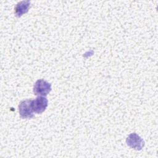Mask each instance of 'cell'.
Here are the masks:
<instances>
[{
    "label": "cell",
    "instance_id": "cell-2",
    "mask_svg": "<svg viewBox=\"0 0 158 158\" xmlns=\"http://www.w3.org/2000/svg\"><path fill=\"white\" fill-rule=\"evenodd\" d=\"M31 99H27L20 102L19 106V114L23 118H30L33 117V110Z\"/></svg>",
    "mask_w": 158,
    "mask_h": 158
},
{
    "label": "cell",
    "instance_id": "cell-1",
    "mask_svg": "<svg viewBox=\"0 0 158 158\" xmlns=\"http://www.w3.org/2000/svg\"><path fill=\"white\" fill-rule=\"evenodd\" d=\"M51 85L43 79L38 80L33 86V93L35 95L46 96L51 91Z\"/></svg>",
    "mask_w": 158,
    "mask_h": 158
},
{
    "label": "cell",
    "instance_id": "cell-3",
    "mask_svg": "<svg viewBox=\"0 0 158 158\" xmlns=\"http://www.w3.org/2000/svg\"><path fill=\"white\" fill-rule=\"evenodd\" d=\"M126 142L129 147L138 151L141 150L144 145L143 139L135 133L130 134L126 139Z\"/></svg>",
    "mask_w": 158,
    "mask_h": 158
},
{
    "label": "cell",
    "instance_id": "cell-4",
    "mask_svg": "<svg viewBox=\"0 0 158 158\" xmlns=\"http://www.w3.org/2000/svg\"><path fill=\"white\" fill-rule=\"evenodd\" d=\"M48 101L47 98L43 96H38L35 99L32 100L31 106L34 112L41 114L48 107Z\"/></svg>",
    "mask_w": 158,
    "mask_h": 158
},
{
    "label": "cell",
    "instance_id": "cell-5",
    "mask_svg": "<svg viewBox=\"0 0 158 158\" xmlns=\"http://www.w3.org/2000/svg\"><path fill=\"white\" fill-rule=\"evenodd\" d=\"M30 7V2L29 1H23L18 2L14 7V12L17 17H20L23 14L27 13Z\"/></svg>",
    "mask_w": 158,
    "mask_h": 158
}]
</instances>
